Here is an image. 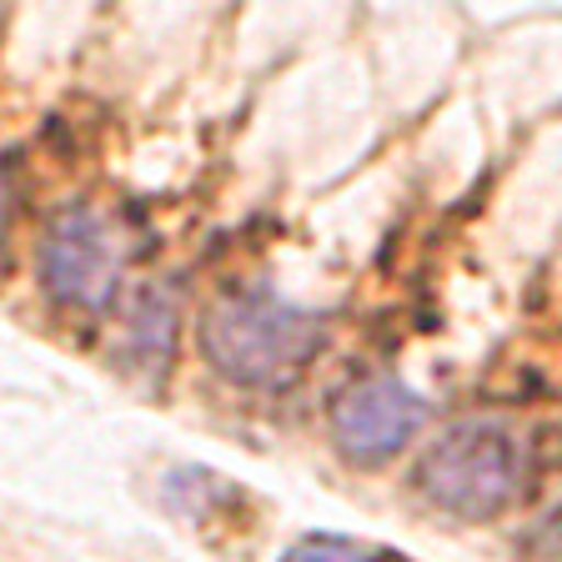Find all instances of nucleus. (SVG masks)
Instances as JSON below:
<instances>
[{"instance_id":"f257e3e1","label":"nucleus","mask_w":562,"mask_h":562,"mask_svg":"<svg viewBox=\"0 0 562 562\" xmlns=\"http://www.w3.org/2000/svg\"><path fill=\"white\" fill-rule=\"evenodd\" d=\"M327 341V322L267 286L226 292L201 322L206 362L236 386H281L306 372Z\"/></svg>"},{"instance_id":"f03ea898","label":"nucleus","mask_w":562,"mask_h":562,"mask_svg":"<svg viewBox=\"0 0 562 562\" xmlns=\"http://www.w3.org/2000/svg\"><path fill=\"white\" fill-rule=\"evenodd\" d=\"M527 447L517 427L497 417H468L447 427L417 462L422 497L462 522H487L522 497Z\"/></svg>"},{"instance_id":"7ed1b4c3","label":"nucleus","mask_w":562,"mask_h":562,"mask_svg":"<svg viewBox=\"0 0 562 562\" xmlns=\"http://www.w3.org/2000/svg\"><path fill=\"white\" fill-rule=\"evenodd\" d=\"M126 261V232L116 226V216L95 206L60 211L41 241V281L56 302L76 306V312H105L116 302Z\"/></svg>"},{"instance_id":"20e7f679","label":"nucleus","mask_w":562,"mask_h":562,"mask_svg":"<svg viewBox=\"0 0 562 562\" xmlns=\"http://www.w3.org/2000/svg\"><path fill=\"white\" fill-rule=\"evenodd\" d=\"M422 422H427V402L412 386H402L397 376H372L337 397L331 437L351 462H386L422 432Z\"/></svg>"},{"instance_id":"39448f33","label":"nucleus","mask_w":562,"mask_h":562,"mask_svg":"<svg viewBox=\"0 0 562 562\" xmlns=\"http://www.w3.org/2000/svg\"><path fill=\"white\" fill-rule=\"evenodd\" d=\"M376 548H367V542H351V538H302L292 552L281 562H372Z\"/></svg>"},{"instance_id":"423d86ee","label":"nucleus","mask_w":562,"mask_h":562,"mask_svg":"<svg viewBox=\"0 0 562 562\" xmlns=\"http://www.w3.org/2000/svg\"><path fill=\"white\" fill-rule=\"evenodd\" d=\"M527 552H538V558H548V562L562 558V507L552 517H542V527L527 538Z\"/></svg>"},{"instance_id":"0eeeda50","label":"nucleus","mask_w":562,"mask_h":562,"mask_svg":"<svg viewBox=\"0 0 562 562\" xmlns=\"http://www.w3.org/2000/svg\"><path fill=\"white\" fill-rule=\"evenodd\" d=\"M0 226H5V187H0Z\"/></svg>"}]
</instances>
